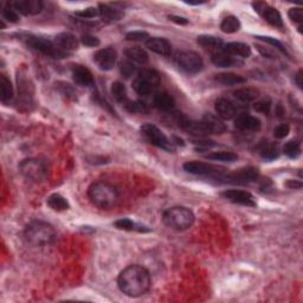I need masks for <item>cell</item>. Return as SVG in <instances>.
Instances as JSON below:
<instances>
[{
  "instance_id": "6da1fadb",
  "label": "cell",
  "mask_w": 303,
  "mask_h": 303,
  "mask_svg": "<svg viewBox=\"0 0 303 303\" xmlns=\"http://www.w3.org/2000/svg\"><path fill=\"white\" fill-rule=\"evenodd\" d=\"M151 274L145 266L139 264L127 266L117 277V287L121 293L129 297L145 295L151 288Z\"/></svg>"
},
{
  "instance_id": "7a4b0ae2",
  "label": "cell",
  "mask_w": 303,
  "mask_h": 303,
  "mask_svg": "<svg viewBox=\"0 0 303 303\" xmlns=\"http://www.w3.org/2000/svg\"><path fill=\"white\" fill-rule=\"evenodd\" d=\"M88 198L91 204L99 210H110L119 201V193L113 185L97 181L89 186Z\"/></svg>"
},
{
  "instance_id": "3957f363",
  "label": "cell",
  "mask_w": 303,
  "mask_h": 303,
  "mask_svg": "<svg viewBox=\"0 0 303 303\" xmlns=\"http://www.w3.org/2000/svg\"><path fill=\"white\" fill-rule=\"evenodd\" d=\"M24 237L33 247H48L55 242L57 233L51 224L43 220H33L25 227Z\"/></svg>"
},
{
  "instance_id": "277c9868",
  "label": "cell",
  "mask_w": 303,
  "mask_h": 303,
  "mask_svg": "<svg viewBox=\"0 0 303 303\" xmlns=\"http://www.w3.org/2000/svg\"><path fill=\"white\" fill-rule=\"evenodd\" d=\"M194 219L195 217L192 210L185 206H174L166 210L162 215V222L165 225L178 231L190 229L193 225Z\"/></svg>"
},
{
  "instance_id": "5b68a950",
  "label": "cell",
  "mask_w": 303,
  "mask_h": 303,
  "mask_svg": "<svg viewBox=\"0 0 303 303\" xmlns=\"http://www.w3.org/2000/svg\"><path fill=\"white\" fill-rule=\"evenodd\" d=\"M19 172L25 179L32 183H43L49 177V166L44 160L38 158L25 159L19 163Z\"/></svg>"
},
{
  "instance_id": "8992f818",
  "label": "cell",
  "mask_w": 303,
  "mask_h": 303,
  "mask_svg": "<svg viewBox=\"0 0 303 303\" xmlns=\"http://www.w3.org/2000/svg\"><path fill=\"white\" fill-rule=\"evenodd\" d=\"M161 78L154 69H142L138 73V76L134 78L131 87L138 95L148 96L160 85Z\"/></svg>"
},
{
  "instance_id": "52a82bcc",
  "label": "cell",
  "mask_w": 303,
  "mask_h": 303,
  "mask_svg": "<svg viewBox=\"0 0 303 303\" xmlns=\"http://www.w3.org/2000/svg\"><path fill=\"white\" fill-rule=\"evenodd\" d=\"M26 43L31 46L32 49L37 50L43 55L52 57L56 59L65 58L70 55V52L64 51L56 44L55 42L49 41V39L42 38V37H35V36H28L26 39Z\"/></svg>"
},
{
  "instance_id": "ba28073f",
  "label": "cell",
  "mask_w": 303,
  "mask_h": 303,
  "mask_svg": "<svg viewBox=\"0 0 303 303\" xmlns=\"http://www.w3.org/2000/svg\"><path fill=\"white\" fill-rule=\"evenodd\" d=\"M140 131L149 144H152L158 148L165 149L166 152H174V145L172 144V141L166 137L165 133L160 128L154 126V124L146 123L144 126H141Z\"/></svg>"
},
{
  "instance_id": "9c48e42d",
  "label": "cell",
  "mask_w": 303,
  "mask_h": 303,
  "mask_svg": "<svg viewBox=\"0 0 303 303\" xmlns=\"http://www.w3.org/2000/svg\"><path fill=\"white\" fill-rule=\"evenodd\" d=\"M177 65L186 74L194 75L200 73L204 68V60L194 51H179L174 56Z\"/></svg>"
},
{
  "instance_id": "30bf717a",
  "label": "cell",
  "mask_w": 303,
  "mask_h": 303,
  "mask_svg": "<svg viewBox=\"0 0 303 303\" xmlns=\"http://www.w3.org/2000/svg\"><path fill=\"white\" fill-rule=\"evenodd\" d=\"M184 170L187 173L195 174V176H210L218 179L224 174H226V169L222 166L211 165V163L200 162V161H188L184 163Z\"/></svg>"
},
{
  "instance_id": "8fae6325",
  "label": "cell",
  "mask_w": 303,
  "mask_h": 303,
  "mask_svg": "<svg viewBox=\"0 0 303 303\" xmlns=\"http://www.w3.org/2000/svg\"><path fill=\"white\" fill-rule=\"evenodd\" d=\"M258 170L255 167H244V169L237 170L232 173H226L218 179L224 180V183L234 184V185H248L254 183L258 179Z\"/></svg>"
},
{
  "instance_id": "7c38bea8",
  "label": "cell",
  "mask_w": 303,
  "mask_h": 303,
  "mask_svg": "<svg viewBox=\"0 0 303 303\" xmlns=\"http://www.w3.org/2000/svg\"><path fill=\"white\" fill-rule=\"evenodd\" d=\"M117 60V52L116 50L108 46V48L98 50L94 55V62L98 69L102 71H109L115 66Z\"/></svg>"
},
{
  "instance_id": "4fadbf2b",
  "label": "cell",
  "mask_w": 303,
  "mask_h": 303,
  "mask_svg": "<svg viewBox=\"0 0 303 303\" xmlns=\"http://www.w3.org/2000/svg\"><path fill=\"white\" fill-rule=\"evenodd\" d=\"M222 197L226 199L227 201L233 203V204L248 206V208H255L256 200L255 197L250 192L242 191V190H227L222 193Z\"/></svg>"
},
{
  "instance_id": "5bb4252c",
  "label": "cell",
  "mask_w": 303,
  "mask_h": 303,
  "mask_svg": "<svg viewBox=\"0 0 303 303\" xmlns=\"http://www.w3.org/2000/svg\"><path fill=\"white\" fill-rule=\"evenodd\" d=\"M14 10L23 16H36L41 13L44 7V4L41 0H16L11 3Z\"/></svg>"
},
{
  "instance_id": "9a60e30c",
  "label": "cell",
  "mask_w": 303,
  "mask_h": 303,
  "mask_svg": "<svg viewBox=\"0 0 303 303\" xmlns=\"http://www.w3.org/2000/svg\"><path fill=\"white\" fill-rule=\"evenodd\" d=\"M234 127L243 131H258L262 127V122L258 117L249 114H241L234 119Z\"/></svg>"
},
{
  "instance_id": "2e32d148",
  "label": "cell",
  "mask_w": 303,
  "mask_h": 303,
  "mask_svg": "<svg viewBox=\"0 0 303 303\" xmlns=\"http://www.w3.org/2000/svg\"><path fill=\"white\" fill-rule=\"evenodd\" d=\"M73 78L75 83L80 87L90 88L95 83L91 71L81 64H76L73 66Z\"/></svg>"
},
{
  "instance_id": "e0dca14e",
  "label": "cell",
  "mask_w": 303,
  "mask_h": 303,
  "mask_svg": "<svg viewBox=\"0 0 303 303\" xmlns=\"http://www.w3.org/2000/svg\"><path fill=\"white\" fill-rule=\"evenodd\" d=\"M146 46H147L151 51L163 57H169L171 56V53H172V44H171L166 38L151 37L146 42Z\"/></svg>"
},
{
  "instance_id": "ac0fdd59",
  "label": "cell",
  "mask_w": 303,
  "mask_h": 303,
  "mask_svg": "<svg viewBox=\"0 0 303 303\" xmlns=\"http://www.w3.org/2000/svg\"><path fill=\"white\" fill-rule=\"evenodd\" d=\"M212 63L218 68H234V66H242L243 65V60L237 57H233L229 55V53L222 51H216L212 55Z\"/></svg>"
},
{
  "instance_id": "d6986e66",
  "label": "cell",
  "mask_w": 303,
  "mask_h": 303,
  "mask_svg": "<svg viewBox=\"0 0 303 303\" xmlns=\"http://www.w3.org/2000/svg\"><path fill=\"white\" fill-rule=\"evenodd\" d=\"M222 51L229 53V55L237 57V58H249L251 56V48L245 43L240 42H232L224 44L222 48Z\"/></svg>"
},
{
  "instance_id": "ffe728a7",
  "label": "cell",
  "mask_w": 303,
  "mask_h": 303,
  "mask_svg": "<svg viewBox=\"0 0 303 303\" xmlns=\"http://www.w3.org/2000/svg\"><path fill=\"white\" fill-rule=\"evenodd\" d=\"M215 109L218 117L222 120H232L237 115L236 107L226 98H218L215 103Z\"/></svg>"
},
{
  "instance_id": "44dd1931",
  "label": "cell",
  "mask_w": 303,
  "mask_h": 303,
  "mask_svg": "<svg viewBox=\"0 0 303 303\" xmlns=\"http://www.w3.org/2000/svg\"><path fill=\"white\" fill-rule=\"evenodd\" d=\"M201 121L203 123L205 124L209 134L220 135L226 131V124L224 123L223 120L218 116L212 115V114H206L201 119Z\"/></svg>"
},
{
  "instance_id": "7402d4cb",
  "label": "cell",
  "mask_w": 303,
  "mask_h": 303,
  "mask_svg": "<svg viewBox=\"0 0 303 303\" xmlns=\"http://www.w3.org/2000/svg\"><path fill=\"white\" fill-rule=\"evenodd\" d=\"M53 42H55L60 49L64 50V51L70 53L75 51V50H77L78 45H80L77 38L75 37L73 33H70V32H62V33L57 35Z\"/></svg>"
},
{
  "instance_id": "603a6c76",
  "label": "cell",
  "mask_w": 303,
  "mask_h": 303,
  "mask_svg": "<svg viewBox=\"0 0 303 303\" xmlns=\"http://www.w3.org/2000/svg\"><path fill=\"white\" fill-rule=\"evenodd\" d=\"M257 152L264 160L273 161L280 156L279 146L269 140H263L257 145Z\"/></svg>"
},
{
  "instance_id": "cb8c5ba5",
  "label": "cell",
  "mask_w": 303,
  "mask_h": 303,
  "mask_svg": "<svg viewBox=\"0 0 303 303\" xmlns=\"http://www.w3.org/2000/svg\"><path fill=\"white\" fill-rule=\"evenodd\" d=\"M99 10V18L105 21V23H115L123 18V12L120 9L107 5V4H101L98 7Z\"/></svg>"
},
{
  "instance_id": "d4e9b609",
  "label": "cell",
  "mask_w": 303,
  "mask_h": 303,
  "mask_svg": "<svg viewBox=\"0 0 303 303\" xmlns=\"http://www.w3.org/2000/svg\"><path fill=\"white\" fill-rule=\"evenodd\" d=\"M215 81L217 83L222 85H226V87L247 83V78L242 76V75H237L232 73H223V74L216 75Z\"/></svg>"
},
{
  "instance_id": "484cf974",
  "label": "cell",
  "mask_w": 303,
  "mask_h": 303,
  "mask_svg": "<svg viewBox=\"0 0 303 303\" xmlns=\"http://www.w3.org/2000/svg\"><path fill=\"white\" fill-rule=\"evenodd\" d=\"M153 103H154L155 108L162 110V112H169V110L173 109L174 105H176L174 98L167 91H160L155 94Z\"/></svg>"
},
{
  "instance_id": "4316f807",
  "label": "cell",
  "mask_w": 303,
  "mask_h": 303,
  "mask_svg": "<svg viewBox=\"0 0 303 303\" xmlns=\"http://www.w3.org/2000/svg\"><path fill=\"white\" fill-rule=\"evenodd\" d=\"M197 43L204 49L209 50H216V51H219L222 50L224 43L220 38L215 37V36L211 35H201L197 38Z\"/></svg>"
},
{
  "instance_id": "83f0119b",
  "label": "cell",
  "mask_w": 303,
  "mask_h": 303,
  "mask_svg": "<svg viewBox=\"0 0 303 303\" xmlns=\"http://www.w3.org/2000/svg\"><path fill=\"white\" fill-rule=\"evenodd\" d=\"M126 58L134 64L139 65H145L148 62V53L141 48H129L124 51Z\"/></svg>"
},
{
  "instance_id": "f1b7e54d",
  "label": "cell",
  "mask_w": 303,
  "mask_h": 303,
  "mask_svg": "<svg viewBox=\"0 0 303 303\" xmlns=\"http://www.w3.org/2000/svg\"><path fill=\"white\" fill-rule=\"evenodd\" d=\"M46 204L53 211L57 212H62V211H66V210L70 209L69 201L66 200L63 195H60L59 193H52L46 200Z\"/></svg>"
},
{
  "instance_id": "f546056e",
  "label": "cell",
  "mask_w": 303,
  "mask_h": 303,
  "mask_svg": "<svg viewBox=\"0 0 303 303\" xmlns=\"http://www.w3.org/2000/svg\"><path fill=\"white\" fill-rule=\"evenodd\" d=\"M262 17L264 18V20L266 21V23L273 25V26L279 27V28H282L284 26L282 16H281V13L279 12V11H277L276 9H274V7L266 6L265 10L262 12Z\"/></svg>"
},
{
  "instance_id": "4dcf8cb0",
  "label": "cell",
  "mask_w": 303,
  "mask_h": 303,
  "mask_svg": "<svg viewBox=\"0 0 303 303\" xmlns=\"http://www.w3.org/2000/svg\"><path fill=\"white\" fill-rule=\"evenodd\" d=\"M116 229L119 230H123V231H139V232H148L149 229H147V226L140 225V224H137L133 220L129 218H122L116 220L114 223Z\"/></svg>"
},
{
  "instance_id": "1f68e13d",
  "label": "cell",
  "mask_w": 303,
  "mask_h": 303,
  "mask_svg": "<svg viewBox=\"0 0 303 303\" xmlns=\"http://www.w3.org/2000/svg\"><path fill=\"white\" fill-rule=\"evenodd\" d=\"M233 95L234 97L241 102H252L255 101L256 98H258L259 91L256 88L245 87V88L237 89V90L233 92Z\"/></svg>"
},
{
  "instance_id": "d6a6232c",
  "label": "cell",
  "mask_w": 303,
  "mask_h": 303,
  "mask_svg": "<svg viewBox=\"0 0 303 303\" xmlns=\"http://www.w3.org/2000/svg\"><path fill=\"white\" fill-rule=\"evenodd\" d=\"M0 97L3 103L10 102L13 97V87L5 75H0Z\"/></svg>"
},
{
  "instance_id": "836d02e7",
  "label": "cell",
  "mask_w": 303,
  "mask_h": 303,
  "mask_svg": "<svg viewBox=\"0 0 303 303\" xmlns=\"http://www.w3.org/2000/svg\"><path fill=\"white\" fill-rule=\"evenodd\" d=\"M241 26L242 25L240 19L234 16H227L220 23V30L224 33H236V32L241 30Z\"/></svg>"
},
{
  "instance_id": "e575fe53",
  "label": "cell",
  "mask_w": 303,
  "mask_h": 303,
  "mask_svg": "<svg viewBox=\"0 0 303 303\" xmlns=\"http://www.w3.org/2000/svg\"><path fill=\"white\" fill-rule=\"evenodd\" d=\"M206 159L212 160V161H223V162H234L238 160V155L233 152H226V151H220V152H213L209 153L208 155H205Z\"/></svg>"
},
{
  "instance_id": "d590c367",
  "label": "cell",
  "mask_w": 303,
  "mask_h": 303,
  "mask_svg": "<svg viewBox=\"0 0 303 303\" xmlns=\"http://www.w3.org/2000/svg\"><path fill=\"white\" fill-rule=\"evenodd\" d=\"M110 92H112L113 97L115 98L117 102L122 103V105H124V103L128 101L127 89H126V87H124V84L121 83V82H114V83L112 84Z\"/></svg>"
},
{
  "instance_id": "8d00e7d4",
  "label": "cell",
  "mask_w": 303,
  "mask_h": 303,
  "mask_svg": "<svg viewBox=\"0 0 303 303\" xmlns=\"http://www.w3.org/2000/svg\"><path fill=\"white\" fill-rule=\"evenodd\" d=\"M283 153L286 154L288 158L290 159H296L301 154V145L298 141L291 140L288 141L283 147Z\"/></svg>"
},
{
  "instance_id": "74e56055",
  "label": "cell",
  "mask_w": 303,
  "mask_h": 303,
  "mask_svg": "<svg viewBox=\"0 0 303 303\" xmlns=\"http://www.w3.org/2000/svg\"><path fill=\"white\" fill-rule=\"evenodd\" d=\"M124 107L128 112L131 114H146L148 113V107L146 106V103L140 102V101H128L124 103Z\"/></svg>"
},
{
  "instance_id": "f35d334b",
  "label": "cell",
  "mask_w": 303,
  "mask_h": 303,
  "mask_svg": "<svg viewBox=\"0 0 303 303\" xmlns=\"http://www.w3.org/2000/svg\"><path fill=\"white\" fill-rule=\"evenodd\" d=\"M58 90L60 91V94L65 96L69 99H74L76 101L77 99V91L75 90V88L73 85H70L69 83H64V82H59L58 85H57Z\"/></svg>"
},
{
  "instance_id": "ab89813d",
  "label": "cell",
  "mask_w": 303,
  "mask_h": 303,
  "mask_svg": "<svg viewBox=\"0 0 303 303\" xmlns=\"http://www.w3.org/2000/svg\"><path fill=\"white\" fill-rule=\"evenodd\" d=\"M3 18L9 21V23L13 24L19 21V14H18V12L14 10V7L11 5V4H7V6L3 10Z\"/></svg>"
},
{
  "instance_id": "60d3db41",
  "label": "cell",
  "mask_w": 303,
  "mask_h": 303,
  "mask_svg": "<svg viewBox=\"0 0 303 303\" xmlns=\"http://www.w3.org/2000/svg\"><path fill=\"white\" fill-rule=\"evenodd\" d=\"M75 16L81 18V19H92V18L99 17V10L97 7H87V9L75 12Z\"/></svg>"
},
{
  "instance_id": "b9f144b4",
  "label": "cell",
  "mask_w": 303,
  "mask_h": 303,
  "mask_svg": "<svg viewBox=\"0 0 303 303\" xmlns=\"http://www.w3.org/2000/svg\"><path fill=\"white\" fill-rule=\"evenodd\" d=\"M149 38H151V37H149L148 32H146V31H131V32H128V33L126 35V39H127V41H130V42H144V43H146Z\"/></svg>"
},
{
  "instance_id": "7bdbcfd3",
  "label": "cell",
  "mask_w": 303,
  "mask_h": 303,
  "mask_svg": "<svg viewBox=\"0 0 303 303\" xmlns=\"http://www.w3.org/2000/svg\"><path fill=\"white\" fill-rule=\"evenodd\" d=\"M135 71H137V66H135V64L133 62H130V60L126 59L120 63V73L126 78L130 77Z\"/></svg>"
},
{
  "instance_id": "ee69618b",
  "label": "cell",
  "mask_w": 303,
  "mask_h": 303,
  "mask_svg": "<svg viewBox=\"0 0 303 303\" xmlns=\"http://www.w3.org/2000/svg\"><path fill=\"white\" fill-rule=\"evenodd\" d=\"M256 38H258V39H261V41H263V42L268 43V44H270L272 46H274V48H276L277 50H280V51L282 52V53H286V55H288L286 46H284V45L282 44V43H281L280 41H277L276 38H273V37H265V36H257V37H256Z\"/></svg>"
},
{
  "instance_id": "f6af8a7d",
  "label": "cell",
  "mask_w": 303,
  "mask_h": 303,
  "mask_svg": "<svg viewBox=\"0 0 303 303\" xmlns=\"http://www.w3.org/2000/svg\"><path fill=\"white\" fill-rule=\"evenodd\" d=\"M288 17H289V19L291 21L301 25L303 21V10L301 7H293V9L288 11Z\"/></svg>"
},
{
  "instance_id": "bcb514c9",
  "label": "cell",
  "mask_w": 303,
  "mask_h": 303,
  "mask_svg": "<svg viewBox=\"0 0 303 303\" xmlns=\"http://www.w3.org/2000/svg\"><path fill=\"white\" fill-rule=\"evenodd\" d=\"M81 42H82V44L88 46V48H96V46H98L99 44H101V41H99L96 36H92L90 33H85L82 36Z\"/></svg>"
},
{
  "instance_id": "7dc6e473",
  "label": "cell",
  "mask_w": 303,
  "mask_h": 303,
  "mask_svg": "<svg viewBox=\"0 0 303 303\" xmlns=\"http://www.w3.org/2000/svg\"><path fill=\"white\" fill-rule=\"evenodd\" d=\"M254 109L256 112L268 115L270 110H272V101L270 99H262V101L256 102L254 105Z\"/></svg>"
},
{
  "instance_id": "c3c4849f",
  "label": "cell",
  "mask_w": 303,
  "mask_h": 303,
  "mask_svg": "<svg viewBox=\"0 0 303 303\" xmlns=\"http://www.w3.org/2000/svg\"><path fill=\"white\" fill-rule=\"evenodd\" d=\"M290 133V126L287 123H282L280 126H277L275 129H274V137L275 139H279V140H282V139L287 138Z\"/></svg>"
},
{
  "instance_id": "681fc988",
  "label": "cell",
  "mask_w": 303,
  "mask_h": 303,
  "mask_svg": "<svg viewBox=\"0 0 303 303\" xmlns=\"http://www.w3.org/2000/svg\"><path fill=\"white\" fill-rule=\"evenodd\" d=\"M193 144L195 145L198 151H208V149H211L216 146L215 141L206 140V139H198V140H194Z\"/></svg>"
},
{
  "instance_id": "f907efd6",
  "label": "cell",
  "mask_w": 303,
  "mask_h": 303,
  "mask_svg": "<svg viewBox=\"0 0 303 303\" xmlns=\"http://www.w3.org/2000/svg\"><path fill=\"white\" fill-rule=\"evenodd\" d=\"M256 48H257L258 51L261 52L263 56L266 57V58H275L274 51L273 50H270L269 48H264V46H261V45H256Z\"/></svg>"
},
{
  "instance_id": "816d5d0a",
  "label": "cell",
  "mask_w": 303,
  "mask_h": 303,
  "mask_svg": "<svg viewBox=\"0 0 303 303\" xmlns=\"http://www.w3.org/2000/svg\"><path fill=\"white\" fill-rule=\"evenodd\" d=\"M286 186L288 187V188H290V190H300V188L302 187V183L300 180H291V179H289V180H287V183H286Z\"/></svg>"
},
{
  "instance_id": "f5cc1de1",
  "label": "cell",
  "mask_w": 303,
  "mask_h": 303,
  "mask_svg": "<svg viewBox=\"0 0 303 303\" xmlns=\"http://www.w3.org/2000/svg\"><path fill=\"white\" fill-rule=\"evenodd\" d=\"M169 19L172 20L173 23H176L178 25H187L188 20L184 17H179V16H169Z\"/></svg>"
},
{
  "instance_id": "db71d44e",
  "label": "cell",
  "mask_w": 303,
  "mask_h": 303,
  "mask_svg": "<svg viewBox=\"0 0 303 303\" xmlns=\"http://www.w3.org/2000/svg\"><path fill=\"white\" fill-rule=\"evenodd\" d=\"M252 6H254V9H255L256 12H258L259 14H262L263 11L265 10V7L268 6V4L263 3V2H256V3H252Z\"/></svg>"
},
{
  "instance_id": "11a10c76",
  "label": "cell",
  "mask_w": 303,
  "mask_h": 303,
  "mask_svg": "<svg viewBox=\"0 0 303 303\" xmlns=\"http://www.w3.org/2000/svg\"><path fill=\"white\" fill-rule=\"evenodd\" d=\"M302 69H300L297 71V74L295 75V83H296L297 88L298 89H302V85H303V82H302Z\"/></svg>"
},
{
  "instance_id": "9f6ffc18",
  "label": "cell",
  "mask_w": 303,
  "mask_h": 303,
  "mask_svg": "<svg viewBox=\"0 0 303 303\" xmlns=\"http://www.w3.org/2000/svg\"><path fill=\"white\" fill-rule=\"evenodd\" d=\"M205 2H186L187 5H201V4H204Z\"/></svg>"
}]
</instances>
